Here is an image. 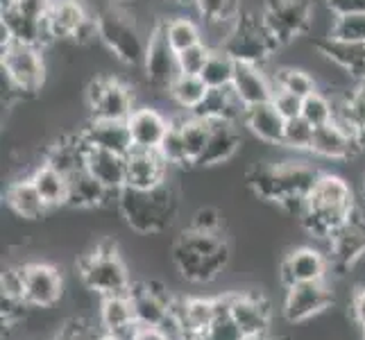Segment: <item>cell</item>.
Instances as JSON below:
<instances>
[{
	"instance_id": "cell-20",
	"label": "cell",
	"mask_w": 365,
	"mask_h": 340,
	"mask_svg": "<svg viewBox=\"0 0 365 340\" xmlns=\"http://www.w3.org/2000/svg\"><path fill=\"white\" fill-rule=\"evenodd\" d=\"M213 318H216V299L188 297L175 299L168 324L175 326L182 338L186 334H207Z\"/></svg>"
},
{
	"instance_id": "cell-7",
	"label": "cell",
	"mask_w": 365,
	"mask_h": 340,
	"mask_svg": "<svg viewBox=\"0 0 365 340\" xmlns=\"http://www.w3.org/2000/svg\"><path fill=\"white\" fill-rule=\"evenodd\" d=\"M98 39L125 66H143L148 36L120 9H105L98 14Z\"/></svg>"
},
{
	"instance_id": "cell-4",
	"label": "cell",
	"mask_w": 365,
	"mask_h": 340,
	"mask_svg": "<svg viewBox=\"0 0 365 340\" xmlns=\"http://www.w3.org/2000/svg\"><path fill=\"white\" fill-rule=\"evenodd\" d=\"M116 209L134 232L138 234H161L173 227L178 218V195L173 186L163 182L155 188H132L125 186L118 193Z\"/></svg>"
},
{
	"instance_id": "cell-8",
	"label": "cell",
	"mask_w": 365,
	"mask_h": 340,
	"mask_svg": "<svg viewBox=\"0 0 365 340\" xmlns=\"http://www.w3.org/2000/svg\"><path fill=\"white\" fill-rule=\"evenodd\" d=\"M3 78L9 91L23 98L41 91L46 82V61L43 48L9 43L3 48Z\"/></svg>"
},
{
	"instance_id": "cell-56",
	"label": "cell",
	"mask_w": 365,
	"mask_h": 340,
	"mask_svg": "<svg viewBox=\"0 0 365 340\" xmlns=\"http://www.w3.org/2000/svg\"><path fill=\"white\" fill-rule=\"evenodd\" d=\"M180 340H211L207 334H186V336H182Z\"/></svg>"
},
{
	"instance_id": "cell-1",
	"label": "cell",
	"mask_w": 365,
	"mask_h": 340,
	"mask_svg": "<svg viewBox=\"0 0 365 340\" xmlns=\"http://www.w3.org/2000/svg\"><path fill=\"white\" fill-rule=\"evenodd\" d=\"M318 177L320 170L304 161H261L247 170L245 182L257 197L274 202L299 220L307 207V197L313 191Z\"/></svg>"
},
{
	"instance_id": "cell-25",
	"label": "cell",
	"mask_w": 365,
	"mask_h": 340,
	"mask_svg": "<svg viewBox=\"0 0 365 340\" xmlns=\"http://www.w3.org/2000/svg\"><path fill=\"white\" fill-rule=\"evenodd\" d=\"M170 163L159 150H132L128 155V186L155 188L166 180Z\"/></svg>"
},
{
	"instance_id": "cell-31",
	"label": "cell",
	"mask_w": 365,
	"mask_h": 340,
	"mask_svg": "<svg viewBox=\"0 0 365 340\" xmlns=\"http://www.w3.org/2000/svg\"><path fill=\"white\" fill-rule=\"evenodd\" d=\"M245 105L243 100L236 96V91L232 86L227 89H209L207 98L202 100V105H200L193 113L205 120H227V123H243V116H245Z\"/></svg>"
},
{
	"instance_id": "cell-21",
	"label": "cell",
	"mask_w": 365,
	"mask_h": 340,
	"mask_svg": "<svg viewBox=\"0 0 365 340\" xmlns=\"http://www.w3.org/2000/svg\"><path fill=\"white\" fill-rule=\"evenodd\" d=\"M241 132H238L236 123L227 120H211V132H209V141L202 157L197 159L195 166L200 168H213L220 166V163H227L238 150H241Z\"/></svg>"
},
{
	"instance_id": "cell-12",
	"label": "cell",
	"mask_w": 365,
	"mask_h": 340,
	"mask_svg": "<svg viewBox=\"0 0 365 340\" xmlns=\"http://www.w3.org/2000/svg\"><path fill=\"white\" fill-rule=\"evenodd\" d=\"M143 73L148 84L155 91H166L170 84L178 80L180 66H178V53L166 39L163 32V21H157V25L148 34V48H145V59H143Z\"/></svg>"
},
{
	"instance_id": "cell-6",
	"label": "cell",
	"mask_w": 365,
	"mask_h": 340,
	"mask_svg": "<svg viewBox=\"0 0 365 340\" xmlns=\"http://www.w3.org/2000/svg\"><path fill=\"white\" fill-rule=\"evenodd\" d=\"M238 64H255L263 66L268 64L270 57L279 50L282 46L277 43V39L270 34L268 25L263 23V16L259 14H241L232 30L225 36V41L220 46Z\"/></svg>"
},
{
	"instance_id": "cell-48",
	"label": "cell",
	"mask_w": 365,
	"mask_h": 340,
	"mask_svg": "<svg viewBox=\"0 0 365 340\" xmlns=\"http://www.w3.org/2000/svg\"><path fill=\"white\" fill-rule=\"evenodd\" d=\"M98 336L100 334H96L86 320L73 318V320L61 324V329L57 331L55 340H98Z\"/></svg>"
},
{
	"instance_id": "cell-46",
	"label": "cell",
	"mask_w": 365,
	"mask_h": 340,
	"mask_svg": "<svg viewBox=\"0 0 365 340\" xmlns=\"http://www.w3.org/2000/svg\"><path fill=\"white\" fill-rule=\"evenodd\" d=\"M0 293L11 299L25 302V266L7 268L0 277Z\"/></svg>"
},
{
	"instance_id": "cell-61",
	"label": "cell",
	"mask_w": 365,
	"mask_h": 340,
	"mask_svg": "<svg viewBox=\"0 0 365 340\" xmlns=\"http://www.w3.org/2000/svg\"><path fill=\"white\" fill-rule=\"evenodd\" d=\"M116 3H125V0H116Z\"/></svg>"
},
{
	"instance_id": "cell-19",
	"label": "cell",
	"mask_w": 365,
	"mask_h": 340,
	"mask_svg": "<svg viewBox=\"0 0 365 340\" xmlns=\"http://www.w3.org/2000/svg\"><path fill=\"white\" fill-rule=\"evenodd\" d=\"M78 136L82 138V143L86 148L109 150V153L125 155V157H128L134 150L128 120H100V118H91L78 132Z\"/></svg>"
},
{
	"instance_id": "cell-52",
	"label": "cell",
	"mask_w": 365,
	"mask_h": 340,
	"mask_svg": "<svg viewBox=\"0 0 365 340\" xmlns=\"http://www.w3.org/2000/svg\"><path fill=\"white\" fill-rule=\"evenodd\" d=\"M324 5L334 16L363 14L365 11V0H324Z\"/></svg>"
},
{
	"instance_id": "cell-26",
	"label": "cell",
	"mask_w": 365,
	"mask_h": 340,
	"mask_svg": "<svg viewBox=\"0 0 365 340\" xmlns=\"http://www.w3.org/2000/svg\"><path fill=\"white\" fill-rule=\"evenodd\" d=\"M232 89L243 100L245 107H255V105L270 103L274 93V84H272V78H268V75L263 73V66L238 64L236 61Z\"/></svg>"
},
{
	"instance_id": "cell-10",
	"label": "cell",
	"mask_w": 365,
	"mask_h": 340,
	"mask_svg": "<svg viewBox=\"0 0 365 340\" xmlns=\"http://www.w3.org/2000/svg\"><path fill=\"white\" fill-rule=\"evenodd\" d=\"M46 21L53 41L71 39L86 46L98 39V16L86 9L82 0H53Z\"/></svg>"
},
{
	"instance_id": "cell-27",
	"label": "cell",
	"mask_w": 365,
	"mask_h": 340,
	"mask_svg": "<svg viewBox=\"0 0 365 340\" xmlns=\"http://www.w3.org/2000/svg\"><path fill=\"white\" fill-rule=\"evenodd\" d=\"M84 166L109 191H123L128 186V157L125 155L109 153V150L86 148Z\"/></svg>"
},
{
	"instance_id": "cell-45",
	"label": "cell",
	"mask_w": 365,
	"mask_h": 340,
	"mask_svg": "<svg viewBox=\"0 0 365 340\" xmlns=\"http://www.w3.org/2000/svg\"><path fill=\"white\" fill-rule=\"evenodd\" d=\"M211 55V46L207 43H197L193 48H186L182 53H178V66L180 73L184 75H200L207 66V59Z\"/></svg>"
},
{
	"instance_id": "cell-3",
	"label": "cell",
	"mask_w": 365,
	"mask_h": 340,
	"mask_svg": "<svg viewBox=\"0 0 365 340\" xmlns=\"http://www.w3.org/2000/svg\"><path fill=\"white\" fill-rule=\"evenodd\" d=\"M170 257L175 268L180 270L186 282L209 284L227 268L232 259V247L222 232L205 234L188 227L173 243Z\"/></svg>"
},
{
	"instance_id": "cell-24",
	"label": "cell",
	"mask_w": 365,
	"mask_h": 340,
	"mask_svg": "<svg viewBox=\"0 0 365 340\" xmlns=\"http://www.w3.org/2000/svg\"><path fill=\"white\" fill-rule=\"evenodd\" d=\"M361 150L356 136L347 132L341 123H327L316 128V134H313V145L311 153L318 155L322 159H334V161H345L349 157H354Z\"/></svg>"
},
{
	"instance_id": "cell-5",
	"label": "cell",
	"mask_w": 365,
	"mask_h": 340,
	"mask_svg": "<svg viewBox=\"0 0 365 340\" xmlns=\"http://www.w3.org/2000/svg\"><path fill=\"white\" fill-rule=\"evenodd\" d=\"M78 272L84 286L103 297L128 293L132 286L128 268H125L118 254V247L109 238L100 241L93 249L78 259Z\"/></svg>"
},
{
	"instance_id": "cell-32",
	"label": "cell",
	"mask_w": 365,
	"mask_h": 340,
	"mask_svg": "<svg viewBox=\"0 0 365 340\" xmlns=\"http://www.w3.org/2000/svg\"><path fill=\"white\" fill-rule=\"evenodd\" d=\"M5 202L23 220H39L50 211V207L43 202L41 193L36 191L32 177L11 182L5 191Z\"/></svg>"
},
{
	"instance_id": "cell-58",
	"label": "cell",
	"mask_w": 365,
	"mask_h": 340,
	"mask_svg": "<svg viewBox=\"0 0 365 340\" xmlns=\"http://www.w3.org/2000/svg\"><path fill=\"white\" fill-rule=\"evenodd\" d=\"M170 3H182V5H184V3H191V5H193V0H170Z\"/></svg>"
},
{
	"instance_id": "cell-36",
	"label": "cell",
	"mask_w": 365,
	"mask_h": 340,
	"mask_svg": "<svg viewBox=\"0 0 365 340\" xmlns=\"http://www.w3.org/2000/svg\"><path fill=\"white\" fill-rule=\"evenodd\" d=\"M166 39L173 46L175 53H182L186 48H193L197 43H205V34L200 25L188 16H175V19H161Z\"/></svg>"
},
{
	"instance_id": "cell-33",
	"label": "cell",
	"mask_w": 365,
	"mask_h": 340,
	"mask_svg": "<svg viewBox=\"0 0 365 340\" xmlns=\"http://www.w3.org/2000/svg\"><path fill=\"white\" fill-rule=\"evenodd\" d=\"M30 177L36 186V191L41 193L43 202L50 209L66 207V200H68V177L66 175H61L53 166H48V163H41Z\"/></svg>"
},
{
	"instance_id": "cell-14",
	"label": "cell",
	"mask_w": 365,
	"mask_h": 340,
	"mask_svg": "<svg viewBox=\"0 0 365 340\" xmlns=\"http://www.w3.org/2000/svg\"><path fill=\"white\" fill-rule=\"evenodd\" d=\"M329 266L343 274L345 270L354 268L365 257V218L359 209H354L351 218L338 230L329 241Z\"/></svg>"
},
{
	"instance_id": "cell-13",
	"label": "cell",
	"mask_w": 365,
	"mask_h": 340,
	"mask_svg": "<svg viewBox=\"0 0 365 340\" xmlns=\"http://www.w3.org/2000/svg\"><path fill=\"white\" fill-rule=\"evenodd\" d=\"M331 304H334V293L327 279L304 282L286 288L282 313L288 322H307L324 313Z\"/></svg>"
},
{
	"instance_id": "cell-18",
	"label": "cell",
	"mask_w": 365,
	"mask_h": 340,
	"mask_svg": "<svg viewBox=\"0 0 365 340\" xmlns=\"http://www.w3.org/2000/svg\"><path fill=\"white\" fill-rule=\"evenodd\" d=\"M327 270H329V259L316 247H295L284 257L279 266V279L282 284L295 286L304 282H320L327 279Z\"/></svg>"
},
{
	"instance_id": "cell-53",
	"label": "cell",
	"mask_w": 365,
	"mask_h": 340,
	"mask_svg": "<svg viewBox=\"0 0 365 340\" xmlns=\"http://www.w3.org/2000/svg\"><path fill=\"white\" fill-rule=\"evenodd\" d=\"M130 340H173L166 326H148V324H136Z\"/></svg>"
},
{
	"instance_id": "cell-35",
	"label": "cell",
	"mask_w": 365,
	"mask_h": 340,
	"mask_svg": "<svg viewBox=\"0 0 365 340\" xmlns=\"http://www.w3.org/2000/svg\"><path fill=\"white\" fill-rule=\"evenodd\" d=\"M193 7L209 28L232 30L234 21L241 16V0H193Z\"/></svg>"
},
{
	"instance_id": "cell-2",
	"label": "cell",
	"mask_w": 365,
	"mask_h": 340,
	"mask_svg": "<svg viewBox=\"0 0 365 340\" xmlns=\"http://www.w3.org/2000/svg\"><path fill=\"white\" fill-rule=\"evenodd\" d=\"M354 209V191L341 175L320 172L316 186L307 197V207L299 216V225L311 236L320 238V241H329L351 218Z\"/></svg>"
},
{
	"instance_id": "cell-30",
	"label": "cell",
	"mask_w": 365,
	"mask_h": 340,
	"mask_svg": "<svg viewBox=\"0 0 365 340\" xmlns=\"http://www.w3.org/2000/svg\"><path fill=\"white\" fill-rule=\"evenodd\" d=\"M100 322H103V331L120 334L125 338L132 336L138 322H136V311H134L130 291L103 297V304H100Z\"/></svg>"
},
{
	"instance_id": "cell-28",
	"label": "cell",
	"mask_w": 365,
	"mask_h": 340,
	"mask_svg": "<svg viewBox=\"0 0 365 340\" xmlns=\"http://www.w3.org/2000/svg\"><path fill=\"white\" fill-rule=\"evenodd\" d=\"M243 128L255 134L259 141L268 145H284V132H286V118L274 109L272 103H263L245 109Z\"/></svg>"
},
{
	"instance_id": "cell-50",
	"label": "cell",
	"mask_w": 365,
	"mask_h": 340,
	"mask_svg": "<svg viewBox=\"0 0 365 340\" xmlns=\"http://www.w3.org/2000/svg\"><path fill=\"white\" fill-rule=\"evenodd\" d=\"M270 103L274 105V109L279 111L286 120L302 116V98H297L295 93H288V91H282V89H274Z\"/></svg>"
},
{
	"instance_id": "cell-39",
	"label": "cell",
	"mask_w": 365,
	"mask_h": 340,
	"mask_svg": "<svg viewBox=\"0 0 365 340\" xmlns=\"http://www.w3.org/2000/svg\"><path fill=\"white\" fill-rule=\"evenodd\" d=\"M270 78H272L274 89L295 93L302 100H304L307 96H311L313 91H318V84H316V80H313V75H309L307 71H302V68H295V66L277 68Z\"/></svg>"
},
{
	"instance_id": "cell-38",
	"label": "cell",
	"mask_w": 365,
	"mask_h": 340,
	"mask_svg": "<svg viewBox=\"0 0 365 340\" xmlns=\"http://www.w3.org/2000/svg\"><path fill=\"white\" fill-rule=\"evenodd\" d=\"M209 132H211V123L195 116V113H188L186 118H182V136L191 166H195L197 159L202 157L209 141Z\"/></svg>"
},
{
	"instance_id": "cell-23",
	"label": "cell",
	"mask_w": 365,
	"mask_h": 340,
	"mask_svg": "<svg viewBox=\"0 0 365 340\" xmlns=\"http://www.w3.org/2000/svg\"><path fill=\"white\" fill-rule=\"evenodd\" d=\"M118 193L120 191H109V188L100 184L89 170L82 168L68 177L66 207L96 209V207H105V205H118Z\"/></svg>"
},
{
	"instance_id": "cell-49",
	"label": "cell",
	"mask_w": 365,
	"mask_h": 340,
	"mask_svg": "<svg viewBox=\"0 0 365 340\" xmlns=\"http://www.w3.org/2000/svg\"><path fill=\"white\" fill-rule=\"evenodd\" d=\"M5 5L14 7L23 16L34 21H46L53 7V0H5Z\"/></svg>"
},
{
	"instance_id": "cell-44",
	"label": "cell",
	"mask_w": 365,
	"mask_h": 340,
	"mask_svg": "<svg viewBox=\"0 0 365 340\" xmlns=\"http://www.w3.org/2000/svg\"><path fill=\"white\" fill-rule=\"evenodd\" d=\"M302 118H307L313 128H320V125H327L336 118V107L324 93L313 91L302 100Z\"/></svg>"
},
{
	"instance_id": "cell-17",
	"label": "cell",
	"mask_w": 365,
	"mask_h": 340,
	"mask_svg": "<svg viewBox=\"0 0 365 340\" xmlns=\"http://www.w3.org/2000/svg\"><path fill=\"white\" fill-rule=\"evenodd\" d=\"M64 295L61 272L50 263H28L25 266V302L36 309L55 306Z\"/></svg>"
},
{
	"instance_id": "cell-29",
	"label": "cell",
	"mask_w": 365,
	"mask_h": 340,
	"mask_svg": "<svg viewBox=\"0 0 365 340\" xmlns=\"http://www.w3.org/2000/svg\"><path fill=\"white\" fill-rule=\"evenodd\" d=\"M316 48L324 59H329L334 66L345 71L351 80L365 82V43H345L324 36V39L316 41Z\"/></svg>"
},
{
	"instance_id": "cell-40",
	"label": "cell",
	"mask_w": 365,
	"mask_h": 340,
	"mask_svg": "<svg viewBox=\"0 0 365 340\" xmlns=\"http://www.w3.org/2000/svg\"><path fill=\"white\" fill-rule=\"evenodd\" d=\"M207 336L211 340H247L241 326L236 324L230 306V295L216 297V318H213Z\"/></svg>"
},
{
	"instance_id": "cell-11",
	"label": "cell",
	"mask_w": 365,
	"mask_h": 340,
	"mask_svg": "<svg viewBox=\"0 0 365 340\" xmlns=\"http://www.w3.org/2000/svg\"><path fill=\"white\" fill-rule=\"evenodd\" d=\"M86 105L91 109V118L100 120H128L136 109L130 86L116 78L91 80L86 86Z\"/></svg>"
},
{
	"instance_id": "cell-47",
	"label": "cell",
	"mask_w": 365,
	"mask_h": 340,
	"mask_svg": "<svg viewBox=\"0 0 365 340\" xmlns=\"http://www.w3.org/2000/svg\"><path fill=\"white\" fill-rule=\"evenodd\" d=\"M191 230L195 232H205V234H218L222 232V213L213 207H202L193 213L191 218Z\"/></svg>"
},
{
	"instance_id": "cell-43",
	"label": "cell",
	"mask_w": 365,
	"mask_h": 340,
	"mask_svg": "<svg viewBox=\"0 0 365 340\" xmlns=\"http://www.w3.org/2000/svg\"><path fill=\"white\" fill-rule=\"evenodd\" d=\"M313 134H316V128L307 120V118H291L286 120V132H284V145L293 150V153H311L313 145Z\"/></svg>"
},
{
	"instance_id": "cell-16",
	"label": "cell",
	"mask_w": 365,
	"mask_h": 340,
	"mask_svg": "<svg viewBox=\"0 0 365 340\" xmlns=\"http://www.w3.org/2000/svg\"><path fill=\"white\" fill-rule=\"evenodd\" d=\"M230 306H232V316L236 324L241 326V331L245 334L247 340L268 336L272 309L266 295L259 291L234 293L230 295Z\"/></svg>"
},
{
	"instance_id": "cell-59",
	"label": "cell",
	"mask_w": 365,
	"mask_h": 340,
	"mask_svg": "<svg viewBox=\"0 0 365 340\" xmlns=\"http://www.w3.org/2000/svg\"><path fill=\"white\" fill-rule=\"evenodd\" d=\"M250 340H274V338H270V336H263V338H250Z\"/></svg>"
},
{
	"instance_id": "cell-54",
	"label": "cell",
	"mask_w": 365,
	"mask_h": 340,
	"mask_svg": "<svg viewBox=\"0 0 365 340\" xmlns=\"http://www.w3.org/2000/svg\"><path fill=\"white\" fill-rule=\"evenodd\" d=\"M351 316H354L356 324L365 329V288H356L351 295Z\"/></svg>"
},
{
	"instance_id": "cell-37",
	"label": "cell",
	"mask_w": 365,
	"mask_h": 340,
	"mask_svg": "<svg viewBox=\"0 0 365 340\" xmlns=\"http://www.w3.org/2000/svg\"><path fill=\"white\" fill-rule=\"evenodd\" d=\"M234 71H236V61L222 48H211L207 66L200 73V78L205 80L209 89H227L234 82Z\"/></svg>"
},
{
	"instance_id": "cell-55",
	"label": "cell",
	"mask_w": 365,
	"mask_h": 340,
	"mask_svg": "<svg viewBox=\"0 0 365 340\" xmlns=\"http://www.w3.org/2000/svg\"><path fill=\"white\" fill-rule=\"evenodd\" d=\"M98 340H130V338H125L120 334H111V331H103L98 336Z\"/></svg>"
},
{
	"instance_id": "cell-51",
	"label": "cell",
	"mask_w": 365,
	"mask_h": 340,
	"mask_svg": "<svg viewBox=\"0 0 365 340\" xmlns=\"http://www.w3.org/2000/svg\"><path fill=\"white\" fill-rule=\"evenodd\" d=\"M0 306H3V324L7 326H14L23 316H25V309H28L30 304L23 299H11V297H5L0 299Z\"/></svg>"
},
{
	"instance_id": "cell-34",
	"label": "cell",
	"mask_w": 365,
	"mask_h": 340,
	"mask_svg": "<svg viewBox=\"0 0 365 340\" xmlns=\"http://www.w3.org/2000/svg\"><path fill=\"white\" fill-rule=\"evenodd\" d=\"M207 93H209V86L205 84V80L200 78V75H184V73L178 75V80H175L168 89V98L188 113H193L202 105Z\"/></svg>"
},
{
	"instance_id": "cell-22",
	"label": "cell",
	"mask_w": 365,
	"mask_h": 340,
	"mask_svg": "<svg viewBox=\"0 0 365 340\" xmlns=\"http://www.w3.org/2000/svg\"><path fill=\"white\" fill-rule=\"evenodd\" d=\"M170 120L150 105L136 107L128 118V128L132 134L134 150H159L163 136L168 132Z\"/></svg>"
},
{
	"instance_id": "cell-15",
	"label": "cell",
	"mask_w": 365,
	"mask_h": 340,
	"mask_svg": "<svg viewBox=\"0 0 365 340\" xmlns=\"http://www.w3.org/2000/svg\"><path fill=\"white\" fill-rule=\"evenodd\" d=\"M130 297L134 302L136 322L148 326H168L175 297L159 282H143L130 286Z\"/></svg>"
},
{
	"instance_id": "cell-60",
	"label": "cell",
	"mask_w": 365,
	"mask_h": 340,
	"mask_svg": "<svg viewBox=\"0 0 365 340\" xmlns=\"http://www.w3.org/2000/svg\"><path fill=\"white\" fill-rule=\"evenodd\" d=\"M363 202H365V182H363Z\"/></svg>"
},
{
	"instance_id": "cell-41",
	"label": "cell",
	"mask_w": 365,
	"mask_h": 340,
	"mask_svg": "<svg viewBox=\"0 0 365 340\" xmlns=\"http://www.w3.org/2000/svg\"><path fill=\"white\" fill-rule=\"evenodd\" d=\"M159 153L170 166H191V161H188V155H186L184 136H182V118H170L168 132L159 145Z\"/></svg>"
},
{
	"instance_id": "cell-57",
	"label": "cell",
	"mask_w": 365,
	"mask_h": 340,
	"mask_svg": "<svg viewBox=\"0 0 365 340\" xmlns=\"http://www.w3.org/2000/svg\"><path fill=\"white\" fill-rule=\"evenodd\" d=\"M356 138H359V145H361V150H365V125H363V128L359 130Z\"/></svg>"
},
{
	"instance_id": "cell-42",
	"label": "cell",
	"mask_w": 365,
	"mask_h": 340,
	"mask_svg": "<svg viewBox=\"0 0 365 340\" xmlns=\"http://www.w3.org/2000/svg\"><path fill=\"white\" fill-rule=\"evenodd\" d=\"M327 36L345 43H365V11L363 14L336 16Z\"/></svg>"
},
{
	"instance_id": "cell-62",
	"label": "cell",
	"mask_w": 365,
	"mask_h": 340,
	"mask_svg": "<svg viewBox=\"0 0 365 340\" xmlns=\"http://www.w3.org/2000/svg\"><path fill=\"white\" fill-rule=\"evenodd\" d=\"M363 340H365V329H363Z\"/></svg>"
},
{
	"instance_id": "cell-9",
	"label": "cell",
	"mask_w": 365,
	"mask_h": 340,
	"mask_svg": "<svg viewBox=\"0 0 365 340\" xmlns=\"http://www.w3.org/2000/svg\"><path fill=\"white\" fill-rule=\"evenodd\" d=\"M261 16L277 43L288 46L311 30L313 0H266Z\"/></svg>"
}]
</instances>
